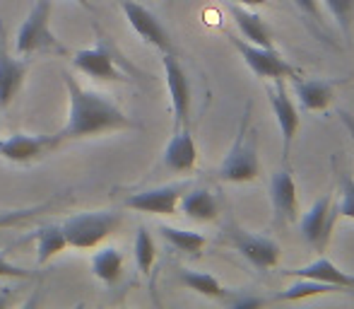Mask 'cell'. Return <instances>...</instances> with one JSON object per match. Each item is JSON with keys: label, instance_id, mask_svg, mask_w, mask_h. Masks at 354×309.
Returning <instances> with one entry per match:
<instances>
[{"label": "cell", "instance_id": "obj_1", "mask_svg": "<svg viewBox=\"0 0 354 309\" xmlns=\"http://www.w3.org/2000/svg\"><path fill=\"white\" fill-rule=\"evenodd\" d=\"M66 78L68 89V102H71V112H68V121L61 131L56 133L58 145L75 138H89V136H102L109 131H126V128H136L138 123L123 114L118 104H113L106 94L84 89L73 76Z\"/></svg>", "mask_w": 354, "mask_h": 309}, {"label": "cell", "instance_id": "obj_2", "mask_svg": "<svg viewBox=\"0 0 354 309\" xmlns=\"http://www.w3.org/2000/svg\"><path fill=\"white\" fill-rule=\"evenodd\" d=\"M251 107H246V114L241 118V126H239V133L234 138L232 148H229L224 162L219 164V179L229 184H246L258 179L261 174V159H258V150H256V138L251 133Z\"/></svg>", "mask_w": 354, "mask_h": 309}, {"label": "cell", "instance_id": "obj_3", "mask_svg": "<svg viewBox=\"0 0 354 309\" xmlns=\"http://www.w3.org/2000/svg\"><path fill=\"white\" fill-rule=\"evenodd\" d=\"M17 53H34V51H66L63 44L51 32V0H37L29 10L27 19L17 29L15 39Z\"/></svg>", "mask_w": 354, "mask_h": 309}, {"label": "cell", "instance_id": "obj_4", "mask_svg": "<svg viewBox=\"0 0 354 309\" xmlns=\"http://www.w3.org/2000/svg\"><path fill=\"white\" fill-rule=\"evenodd\" d=\"M121 225V215L111 211H92V213H77L63 222L68 247L75 249H94L104 242L116 227Z\"/></svg>", "mask_w": 354, "mask_h": 309}, {"label": "cell", "instance_id": "obj_5", "mask_svg": "<svg viewBox=\"0 0 354 309\" xmlns=\"http://www.w3.org/2000/svg\"><path fill=\"white\" fill-rule=\"evenodd\" d=\"M232 46L239 51V56L243 58L251 73L261 80H297L301 78L299 68H294L282 53L275 51V46H256V44L243 42L241 37H234V34H227Z\"/></svg>", "mask_w": 354, "mask_h": 309}, {"label": "cell", "instance_id": "obj_6", "mask_svg": "<svg viewBox=\"0 0 354 309\" xmlns=\"http://www.w3.org/2000/svg\"><path fill=\"white\" fill-rule=\"evenodd\" d=\"M227 244L243 256L253 268H275L280 263L282 247L270 237H263V234H253L243 227L232 225L227 230Z\"/></svg>", "mask_w": 354, "mask_h": 309}, {"label": "cell", "instance_id": "obj_7", "mask_svg": "<svg viewBox=\"0 0 354 309\" xmlns=\"http://www.w3.org/2000/svg\"><path fill=\"white\" fill-rule=\"evenodd\" d=\"M337 222V213H335V206H333V196L326 193L321 196L311 208L308 213L301 218L299 222V230H301V239L313 249V251L323 254L330 242V234H333V227Z\"/></svg>", "mask_w": 354, "mask_h": 309}, {"label": "cell", "instance_id": "obj_8", "mask_svg": "<svg viewBox=\"0 0 354 309\" xmlns=\"http://www.w3.org/2000/svg\"><path fill=\"white\" fill-rule=\"evenodd\" d=\"M268 97H270V109L275 114L277 128L282 133V154L287 157L299 133V126H301V114H299L294 99L289 97L284 80H272V85H268Z\"/></svg>", "mask_w": 354, "mask_h": 309}, {"label": "cell", "instance_id": "obj_9", "mask_svg": "<svg viewBox=\"0 0 354 309\" xmlns=\"http://www.w3.org/2000/svg\"><path fill=\"white\" fill-rule=\"evenodd\" d=\"M162 66L164 78H167L169 97H171V112L176 128L188 126V116H191V82H188L186 71H183V66L171 51H167L162 56Z\"/></svg>", "mask_w": 354, "mask_h": 309}, {"label": "cell", "instance_id": "obj_10", "mask_svg": "<svg viewBox=\"0 0 354 309\" xmlns=\"http://www.w3.org/2000/svg\"><path fill=\"white\" fill-rule=\"evenodd\" d=\"M121 8H123V12H126V19L133 27V32H136L145 44L159 48L162 53L171 51V39H169V32L164 29V24L157 19V15L149 12L145 5L136 3V0H123Z\"/></svg>", "mask_w": 354, "mask_h": 309}, {"label": "cell", "instance_id": "obj_11", "mask_svg": "<svg viewBox=\"0 0 354 309\" xmlns=\"http://www.w3.org/2000/svg\"><path fill=\"white\" fill-rule=\"evenodd\" d=\"M181 184H169V186L145 188V191L131 193L126 198V208L138 213H149V215H176L178 201L183 196Z\"/></svg>", "mask_w": 354, "mask_h": 309}, {"label": "cell", "instance_id": "obj_12", "mask_svg": "<svg viewBox=\"0 0 354 309\" xmlns=\"http://www.w3.org/2000/svg\"><path fill=\"white\" fill-rule=\"evenodd\" d=\"M58 148L56 136H27V133H12L0 141V157L15 164H29L34 159L44 157Z\"/></svg>", "mask_w": 354, "mask_h": 309}, {"label": "cell", "instance_id": "obj_13", "mask_svg": "<svg viewBox=\"0 0 354 309\" xmlns=\"http://www.w3.org/2000/svg\"><path fill=\"white\" fill-rule=\"evenodd\" d=\"M73 66L80 73L97 80H128L123 71L113 61V53L106 44H97V46L80 48L73 56Z\"/></svg>", "mask_w": 354, "mask_h": 309}, {"label": "cell", "instance_id": "obj_14", "mask_svg": "<svg viewBox=\"0 0 354 309\" xmlns=\"http://www.w3.org/2000/svg\"><path fill=\"white\" fill-rule=\"evenodd\" d=\"M270 201L277 222H294L299 218L297 184L287 167H280L270 179Z\"/></svg>", "mask_w": 354, "mask_h": 309}, {"label": "cell", "instance_id": "obj_15", "mask_svg": "<svg viewBox=\"0 0 354 309\" xmlns=\"http://www.w3.org/2000/svg\"><path fill=\"white\" fill-rule=\"evenodd\" d=\"M162 162H164V167L174 174H188L196 169L198 148H196V141H193L191 131H188V126L174 128L171 141H169L167 148H164Z\"/></svg>", "mask_w": 354, "mask_h": 309}, {"label": "cell", "instance_id": "obj_16", "mask_svg": "<svg viewBox=\"0 0 354 309\" xmlns=\"http://www.w3.org/2000/svg\"><path fill=\"white\" fill-rule=\"evenodd\" d=\"M282 273L284 276H292V278H313V281L330 283V285L342 288L345 292H354V276L340 271V268H337L335 263L326 256H318L316 261H311L308 266L287 268V271H282Z\"/></svg>", "mask_w": 354, "mask_h": 309}, {"label": "cell", "instance_id": "obj_17", "mask_svg": "<svg viewBox=\"0 0 354 309\" xmlns=\"http://www.w3.org/2000/svg\"><path fill=\"white\" fill-rule=\"evenodd\" d=\"M24 78H27V63L10 56L3 39H0V109L10 107L15 94L22 87Z\"/></svg>", "mask_w": 354, "mask_h": 309}, {"label": "cell", "instance_id": "obj_18", "mask_svg": "<svg viewBox=\"0 0 354 309\" xmlns=\"http://www.w3.org/2000/svg\"><path fill=\"white\" fill-rule=\"evenodd\" d=\"M229 12H232L234 22H236L239 32H241V39L248 44H256V46H275L272 42V32L268 29V24L263 22L261 15L251 12L246 5H236L232 3L229 5Z\"/></svg>", "mask_w": 354, "mask_h": 309}, {"label": "cell", "instance_id": "obj_19", "mask_svg": "<svg viewBox=\"0 0 354 309\" xmlns=\"http://www.w3.org/2000/svg\"><path fill=\"white\" fill-rule=\"evenodd\" d=\"M294 97L304 112H323L333 102V85L328 80H292Z\"/></svg>", "mask_w": 354, "mask_h": 309}, {"label": "cell", "instance_id": "obj_20", "mask_svg": "<svg viewBox=\"0 0 354 309\" xmlns=\"http://www.w3.org/2000/svg\"><path fill=\"white\" fill-rule=\"evenodd\" d=\"M178 211L196 222H210L219 213V201L207 188H196L191 193H183L178 201Z\"/></svg>", "mask_w": 354, "mask_h": 309}, {"label": "cell", "instance_id": "obj_21", "mask_svg": "<svg viewBox=\"0 0 354 309\" xmlns=\"http://www.w3.org/2000/svg\"><path fill=\"white\" fill-rule=\"evenodd\" d=\"M330 292H345V290L337 285H330V283L313 281V278H297L287 290L277 292L275 302H301L316 295H330Z\"/></svg>", "mask_w": 354, "mask_h": 309}, {"label": "cell", "instance_id": "obj_22", "mask_svg": "<svg viewBox=\"0 0 354 309\" xmlns=\"http://www.w3.org/2000/svg\"><path fill=\"white\" fill-rule=\"evenodd\" d=\"M178 283L186 285L188 290L198 292L203 297H210V300H224L229 295L227 288H222V283L217 281L210 273H203V271H191V268H183L178 271Z\"/></svg>", "mask_w": 354, "mask_h": 309}, {"label": "cell", "instance_id": "obj_23", "mask_svg": "<svg viewBox=\"0 0 354 309\" xmlns=\"http://www.w3.org/2000/svg\"><path fill=\"white\" fill-rule=\"evenodd\" d=\"M34 239H37V263L39 266L48 263L53 256H58V254L68 249V239H66V232H63L61 225L41 227V230L34 234Z\"/></svg>", "mask_w": 354, "mask_h": 309}, {"label": "cell", "instance_id": "obj_24", "mask_svg": "<svg viewBox=\"0 0 354 309\" xmlns=\"http://www.w3.org/2000/svg\"><path fill=\"white\" fill-rule=\"evenodd\" d=\"M92 273H94V278H99L102 283L113 285L123 273V254L113 247L99 249L92 256Z\"/></svg>", "mask_w": 354, "mask_h": 309}, {"label": "cell", "instance_id": "obj_25", "mask_svg": "<svg viewBox=\"0 0 354 309\" xmlns=\"http://www.w3.org/2000/svg\"><path fill=\"white\" fill-rule=\"evenodd\" d=\"M159 234H162L176 251L191 254V256H198L207 244V239L203 237L201 232L181 230V227H171V225H159Z\"/></svg>", "mask_w": 354, "mask_h": 309}, {"label": "cell", "instance_id": "obj_26", "mask_svg": "<svg viewBox=\"0 0 354 309\" xmlns=\"http://www.w3.org/2000/svg\"><path fill=\"white\" fill-rule=\"evenodd\" d=\"M133 254H136L138 268H140L142 276H149L154 266V258H157V247H154L152 234L147 232V227L140 225L136 234V244H133Z\"/></svg>", "mask_w": 354, "mask_h": 309}, {"label": "cell", "instance_id": "obj_27", "mask_svg": "<svg viewBox=\"0 0 354 309\" xmlns=\"http://www.w3.org/2000/svg\"><path fill=\"white\" fill-rule=\"evenodd\" d=\"M51 206H53V201H44V203H39V206L15 208V211H0V232L10 230V227L22 225V222H27V220H32V218H37L39 213L48 211Z\"/></svg>", "mask_w": 354, "mask_h": 309}, {"label": "cell", "instance_id": "obj_28", "mask_svg": "<svg viewBox=\"0 0 354 309\" xmlns=\"http://www.w3.org/2000/svg\"><path fill=\"white\" fill-rule=\"evenodd\" d=\"M340 198L335 203V213H337V220L340 218H350L354 220V179L352 177H340Z\"/></svg>", "mask_w": 354, "mask_h": 309}, {"label": "cell", "instance_id": "obj_29", "mask_svg": "<svg viewBox=\"0 0 354 309\" xmlns=\"http://www.w3.org/2000/svg\"><path fill=\"white\" fill-rule=\"evenodd\" d=\"M323 3H326L328 12L335 17V22L345 32H350V22L354 17V0H323Z\"/></svg>", "mask_w": 354, "mask_h": 309}, {"label": "cell", "instance_id": "obj_30", "mask_svg": "<svg viewBox=\"0 0 354 309\" xmlns=\"http://www.w3.org/2000/svg\"><path fill=\"white\" fill-rule=\"evenodd\" d=\"M224 302H227L229 307H234V309H253V307H263L268 300H266V297H261V295H248V292L234 290V292H229V295L224 297Z\"/></svg>", "mask_w": 354, "mask_h": 309}, {"label": "cell", "instance_id": "obj_31", "mask_svg": "<svg viewBox=\"0 0 354 309\" xmlns=\"http://www.w3.org/2000/svg\"><path fill=\"white\" fill-rule=\"evenodd\" d=\"M32 276H34L32 271L17 266V263H12L8 256H5V251H0V278H10V281H27V278H32Z\"/></svg>", "mask_w": 354, "mask_h": 309}, {"label": "cell", "instance_id": "obj_32", "mask_svg": "<svg viewBox=\"0 0 354 309\" xmlns=\"http://www.w3.org/2000/svg\"><path fill=\"white\" fill-rule=\"evenodd\" d=\"M294 5H297L299 10H301L304 15H308V17L318 19L321 17V8H318V0H292Z\"/></svg>", "mask_w": 354, "mask_h": 309}, {"label": "cell", "instance_id": "obj_33", "mask_svg": "<svg viewBox=\"0 0 354 309\" xmlns=\"http://www.w3.org/2000/svg\"><path fill=\"white\" fill-rule=\"evenodd\" d=\"M10 300H12V288H0V307H8Z\"/></svg>", "mask_w": 354, "mask_h": 309}, {"label": "cell", "instance_id": "obj_34", "mask_svg": "<svg viewBox=\"0 0 354 309\" xmlns=\"http://www.w3.org/2000/svg\"><path fill=\"white\" fill-rule=\"evenodd\" d=\"M232 3L236 5H246V8H258V5H263L266 0H232Z\"/></svg>", "mask_w": 354, "mask_h": 309}, {"label": "cell", "instance_id": "obj_35", "mask_svg": "<svg viewBox=\"0 0 354 309\" xmlns=\"http://www.w3.org/2000/svg\"><path fill=\"white\" fill-rule=\"evenodd\" d=\"M75 3H80L82 8H87V10H89V0H75Z\"/></svg>", "mask_w": 354, "mask_h": 309}]
</instances>
